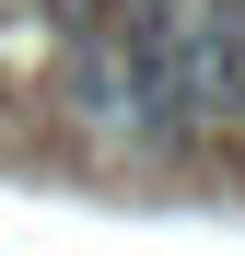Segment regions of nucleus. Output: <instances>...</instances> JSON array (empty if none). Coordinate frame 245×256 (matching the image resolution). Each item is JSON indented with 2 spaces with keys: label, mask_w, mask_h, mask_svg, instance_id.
Masks as SVG:
<instances>
[{
  "label": "nucleus",
  "mask_w": 245,
  "mask_h": 256,
  "mask_svg": "<svg viewBox=\"0 0 245 256\" xmlns=\"http://www.w3.org/2000/svg\"><path fill=\"white\" fill-rule=\"evenodd\" d=\"M59 105L82 128H105V140H129V58H117V35H59Z\"/></svg>",
  "instance_id": "nucleus-1"
}]
</instances>
